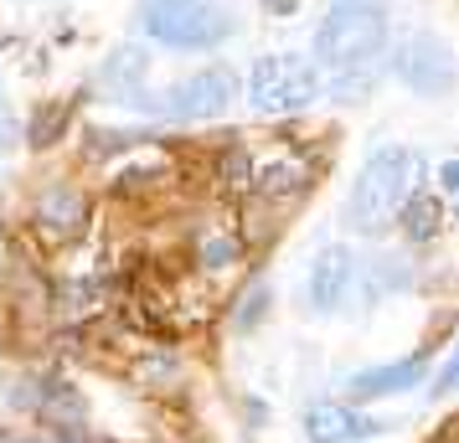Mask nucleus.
I'll return each instance as SVG.
<instances>
[{
	"mask_svg": "<svg viewBox=\"0 0 459 443\" xmlns=\"http://www.w3.org/2000/svg\"><path fill=\"white\" fill-rule=\"evenodd\" d=\"M387 0H331L315 26V67L335 83V93H367L377 63L387 57Z\"/></svg>",
	"mask_w": 459,
	"mask_h": 443,
	"instance_id": "obj_1",
	"label": "nucleus"
},
{
	"mask_svg": "<svg viewBox=\"0 0 459 443\" xmlns=\"http://www.w3.org/2000/svg\"><path fill=\"white\" fill-rule=\"evenodd\" d=\"M423 149L413 145H382L367 155V166L356 170L351 196H346V227L356 237H382V227H393L403 207L423 186Z\"/></svg>",
	"mask_w": 459,
	"mask_h": 443,
	"instance_id": "obj_2",
	"label": "nucleus"
},
{
	"mask_svg": "<svg viewBox=\"0 0 459 443\" xmlns=\"http://www.w3.org/2000/svg\"><path fill=\"white\" fill-rule=\"evenodd\" d=\"M140 31L155 47H170V52H212L238 31V21L222 5H207V0H145Z\"/></svg>",
	"mask_w": 459,
	"mask_h": 443,
	"instance_id": "obj_3",
	"label": "nucleus"
},
{
	"mask_svg": "<svg viewBox=\"0 0 459 443\" xmlns=\"http://www.w3.org/2000/svg\"><path fill=\"white\" fill-rule=\"evenodd\" d=\"M320 88H325V72L315 67V57H299V52H269L248 67V104L253 114H269V119L310 108Z\"/></svg>",
	"mask_w": 459,
	"mask_h": 443,
	"instance_id": "obj_4",
	"label": "nucleus"
},
{
	"mask_svg": "<svg viewBox=\"0 0 459 443\" xmlns=\"http://www.w3.org/2000/svg\"><path fill=\"white\" fill-rule=\"evenodd\" d=\"M232 104H238V72L212 63V67L186 72L181 83H170L150 108L160 119H176V124H207V119H222Z\"/></svg>",
	"mask_w": 459,
	"mask_h": 443,
	"instance_id": "obj_5",
	"label": "nucleus"
},
{
	"mask_svg": "<svg viewBox=\"0 0 459 443\" xmlns=\"http://www.w3.org/2000/svg\"><path fill=\"white\" fill-rule=\"evenodd\" d=\"M393 72L413 88V93H423V98H444V93L459 83L455 47L444 42L438 31H423V26H418V31H408V37L397 42Z\"/></svg>",
	"mask_w": 459,
	"mask_h": 443,
	"instance_id": "obj_6",
	"label": "nucleus"
},
{
	"mask_svg": "<svg viewBox=\"0 0 459 443\" xmlns=\"http://www.w3.org/2000/svg\"><path fill=\"white\" fill-rule=\"evenodd\" d=\"M356 278H361V263H356L351 248H341V243L320 248L310 274H305V304H310L315 315H335L356 294Z\"/></svg>",
	"mask_w": 459,
	"mask_h": 443,
	"instance_id": "obj_7",
	"label": "nucleus"
},
{
	"mask_svg": "<svg viewBox=\"0 0 459 443\" xmlns=\"http://www.w3.org/2000/svg\"><path fill=\"white\" fill-rule=\"evenodd\" d=\"M387 428L393 422L367 418V413H356L351 402H315L305 413V439L310 443H361V439L387 433Z\"/></svg>",
	"mask_w": 459,
	"mask_h": 443,
	"instance_id": "obj_8",
	"label": "nucleus"
},
{
	"mask_svg": "<svg viewBox=\"0 0 459 443\" xmlns=\"http://www.w3.org/2000/svg\"><path fill=\"white\" fill-rule=\"evenodd\" d=\"M429 377V356H408V361H387V366H367L346 381V397L351 402H372V397H393L408 387H423Z\"/></svg>",
	"mask_w": 459,
	"mask_h": 443,
	"instance_id": "obj_9",
	"label": "nucleus"
},
{
	"mask_svg": "<svg viewBox=\"0 0 459 443\" xmlns=\"http://www.w3.org/2000/svg\"><path fill=\"white\" fill-rule=\"evenodd\" d=\"M83 211H88L83 191L57 181V186H47L42 196H37V227H42L47 237H73L83 227Z\"/></svg>",
	"mask_w": 459,
	"mask_h": 443,
	"instance_id": "obj_10",
	"label": "nucleus"
},
{
	"mask_svg": "<svg viewBox=\"0 0 459 443\" xmlns=\"http://www.w3.org/2000/svg\"><path fill=\"white\" fill-rule=\"evenodd\" d=\"M145 72H150V57L140 52V47H119L114 57L104 63V88H114V98H129L134 104V88L145 83Z\"/></svg>",
	"mask_w": 459,
	"mask_h": 443,
	"instance_id": "obj_11",
	"label": "nucleus"
},
{
	"mask_svg": "<svg viewBox=\"0 0 459 443\" xmlns=\"http://www.w3.org/2000/svg\"><path fill=\"white\" fill-rule=\"evenodd\" d=\"M397 222H403V233L413 237V243H429V237H438V227H444V207H438V196H423V191H418L413 201L403 207Z\"/></svg>",
	"mask_w": 459,
	"mask_h": 443,
	"instance_id": "obj_12",
	"label": "nucleus"
},
{
	"mask_svg": "<svg viewBox=\"0 0 459 443\" xmlns=\"http://www.w3.org/2000/svg\"><path fill=\"white\" fill-rule=\"evenodd\" d=\"M299 181H305V166L279 160V166H269L264 175H258V191H264V196H284V191H294Z\"/></svg>",
	"mask_w": 459,
	"mask_h": 443,
	"instance_id": "obj_13",
	"label": "nucleus"
},
{
	"mask_svg": "<svg viewBox=\"0 0 459 443\" xmlns=\"http://www.w3.org/2000/svg\"><path fill=\"white\" fill-rule=\"evenodd\" d=\"M449 392H459V351L449 356V366H444L438 381H434V397H449Z\"/></svg>",
	"mask_w": 459,
	"mask_h": 443,
	"instance_id": "obj_14",
	"label": "nucleus"
},
{
	"mask_svg": "<svg viewBox=\"0 0 459 443\" xmlns=\"http://www.w3.org/2000/svg\"><path fill=\"white\" fill-rule=\"evenodd\" d=\"M16 140H22V129H16L11 119H5V114H0V160H5L11 149H16Z\"/></svg>",
	"mask_w": 459,
	"mask_h": 443,
	"instance_id": "obj_15",
	"label": "nucleus"
},
{
	"mask_svg": "<svg viewBox=\"0 0 459 443\" xmlns=\"http://www.w3.org/2000/svg\"><path fill=\"white\" fill-rule=\"evenodd\" d=\"M438 181H444V191L459 201V160H444V170H438Z\"/></svg>",
	"mask_w": 459,
	"mask_h": 443,
	"instance_id": "obj_16",
	"label": "nucleus"
},
{
	"mask_svg": "<svg viewBox=\"0 0 459 443\" xmlns=\"http://www.w3.org/2000/svg\"><path fill=\"white\" fill-rule=\"evenodd\" d=\"M264 5H269L273 16H290V11H294V5H299V0H264Z\"/></svg>",
	"mask_w": 459,
	"mask_h": 443,
	"instance_id": "obj_17",
	"label": "nucleus"
},
{
	"mask_svg": "<svg viewBox=\"0 0 459 443\" xmlns=\"http://www.w3.org/2000/svg\"><path fill=\"white\" fill-rule=\"evenodd\" d=\"M11 443H67V439H52V433H31V439H11Z\"/></svg>",
	"mask_w": 459,
	"mask_h": 443,
	"instance_id": "obj_18",
	"label": "nucleus"
}]
</instances>
